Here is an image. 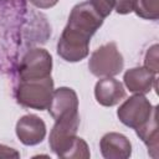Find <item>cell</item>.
<instances>
[{
	"instance_id": "1",
	"label": "cell",
	"mask_w": 159,
	"mask_h": 159,
	"mask_svg": "<svg viewBox=\"0 0 159 159\" xmlns=\"http://www.w3.org/2000/svg\"><path fill=\"white\" fill-rule=\"evenodd\" d=\"M53 93L51 76L35 80H20L16 87V101L20 106L36 111L47 109Z\"/></svg>"
},
{
	"instance_id": "2",
	"label": "cell",
	"mask_w": 159,
	"mask_h": 159,
	"mask_svg": "<svg viewBox=\"0 0 159 159\" xmlns=\"http://www.w3.org/2000/svg\"><path fill=\"white\" fill-rule=\"evenodd\" d=\"M123 66V56L114 42L99 46L88 60L89 72L99 78L117 76L122 72Z\"/></svg>"
},
{
	"instance_id": "3",
	"label": "cell",
	"mask_w": 159,
	"mask_h": 159,
	"mask_svg": "<svg viewBox=\"0 0 159 159\" xmlns=\"http://www.w3.org/2000/svg\"><path fill=\"white\" fill-rule=\"evenodd\" d=\"M55 125L51 129L48 144L51 150L60 158L67 157L68 152L71 150L76 138H77V130L80 125V116L73 114L65 118H61L58 120H55Z\"/></svg>"
},
{
	"instance_id": "4",
	"label": "cell",
	"mask_w": 159,
	"mask_h": 159,
	"mask_svg": "<svg viewBox=\"0 0 159 159\" xmlns=\"http://www.w3.org/2000/svg\"><path fill=\"white\" fill-rule=\"evenodd\" d=\"M154 108L144 94L134 93L119 106L117 116L124 125L137 129L150 118Z\"/></svg>"
},
{
	"instance_id": "5",
	"label": "cell",
	"mask_w": 159,
	"mask_h": 159,
	"mask_svg": "<svg viewBox=\"0 0 159 159\" xmlns=\"http://www.w3.org/2000/svg\"><path fill=\"white\" fill-rule=\"evenodd\" d=\"M103 20L104 19H102L96 12L89 1H83L81 4H77L72 9L66 29L77 32L87 39H91L94 32L102 26Z\"/></svg>"
},
{
	"instance_id": "6",
	"label": "cell",
	"mask_w": 159,
	"mask_h": 159,
	"mask_svg": "<svg viewBox=\"0 0 159 159\" xmlns=\"http://www.w3.org/2000/svg\"><path fill=\"white\" fill-rule=\"evenodd\" d=\"M52 57L45 48L35 47L29 50L19 66L20 80H35L51 76Z\"/></svg>"
},
{
	"instance_id": "7",
	"label": "cell",
	"mask_w": 159,
	"mask_h": 159,
	"mask_svg": "<svg viewBox=\"0 0 159 159\" xmlns=\"http://www.w3.org/2000/svg\"><path fill=\"white\" fill-rule=\"evenodd\" d=\"M89 41L91 39L65 27L57 42V53L67 62H78L88 56Z\"/></svg>"
},
{
	"instance_id": "8",
	"label": "cell",
	"mask_w": 159,
	"mask_h": 159,
	"mask_svg": "<svg viewBox=\"0 0 159 159\" xmlns=\"http://www.w3.org/2000/svg\"><path fill=\"white\" fill-rule=\"evenodd\" d=\"M48 112L55 120L78 113L77 93L70 87H60L53 89L52 98L48 106Z\"/></svg>"
},
{
	"instance_id": "9",
	"label": "cell",
	"mask_w": 159,
	"mask_h": 159,
	"mask_svg": "<svg viewBox=\"0 0 159 159\" xmlns=\"http://www.w3.org/2000/svg\"><path fill=\"white\" fill-rule=\"evenodd\" d=\"M15 132L22 144L36 145L45 139L46 124L40 117L35 114H26L17 120Z\"/></svg>"
},
{
	"instance_id": "10",
	"label": "cell",
	"mask_w": 159,
	"mask_h": 159,
	"mask_svg": "<svg viewBox=\"0 0 159 159\" xmlns=\"http://www.w3.org/2000/svg\"><path fill=\"white\" fill-rule=\"evenodd\" d=\"M99 149L106 159H127L132 155V144L129 139L116 132H109L102 137Z\"/></svg>"
},
{
	"instance_id": "11",
	"label": "cell",
	"mask_w": 159,
	"mask_h": 159,
	"mask_svg": "<svg viewBox=\"0 0 159 159\" xmlns=\"http://www.w3.org/2000/svg\"><path fill=\"white\" fill-rule=\"evenodd\" d=\"M94 97L101 106L113 107L125 97V89L118 80L103 77L94 86Z\"/></svg>"
},
{
	"instance_id": "12",
	"label": "cell",
	"mask_w": 159,
	"mask_h": 159,
	"mask_svg": "<svg viewBox=\"0 0 159 159\" xmlns=\"http://www.w3.org/2000/svg\"><path fill=\"white\" fill-rule=\"evenodd\" d=\"M157 75L150 72L145 67H133L127 70L123 76V82L132 93L145 94L152 91L153 84H155Z\"/></svg>"
},
{
	"instance_id": "13",
	"label": "cell",
	"mask_w": 159,
	"mask_h": 159,
	"mask_svg": "<svg viewBox=\"0 0 159 159\" xmlns=\"http://www.w3.org/2000/svg\"><path fill=\"white\" fill-rule=\"evenodd\" d=\"M158 108L155 107L150 118L140 127H138L135 129L137 135L143 140V143L147 145L149 154L153 158H158V148H159V134H158V122H157V117H158Z\"/></svg>"
},
{
	"instance_id": "14",
	"label": "cell",
	"mask_w": 159,
	"mask_h": 159,
	"mask_svg": "<svg viewBox=\"0 0 159 159\" xmlns=\"http://www.w3.org/2000/svg\"><path fill=\"white\" fill-rule=\"evenodd\" d=\"M134 12L145 20H157L159 17V0H137Z\"/></svg>"
},
{
	"instance_id": "15",
	"label": "cell",
	"mask_w": 159,
	"mask_h": 159,
	"mask_svg": "<svg viewBox=\"0 0 159 159\" xmlns=\"http://www.w3.org/2000/svg\"><path fill=\"white\" fill-rule=\"evenodd\" d=\"M89 157H91V153H89V148L87 143L82 138L77 137L66 159H88Z\"/></svg>"
},
{
	"instance_id": "16",
	"label": "cell",
	"mask_w": 159,
	"mask_h": 159,
	"mask_svg": "<svg viewBox=\"0 0 159 159\" xmlns=\"http://www.w3.org/2000/svg\"><path fill=\"white\" fill-rule=\"evenodd\" d=\"M88 1L102 19H106L116 6V0H88Z\"/></svg>"
},
{
	"instance_id": "17",
	"label": "cell",
	"mask_w": 159,
	"mask_h": 159,
	"mask_svg": "<svg viewBox=\"0 0 159 159\" xmlns=\"http://www.w3.org/2000/svg\"><path fill=\"white\" fill-rule=\"evenodd\" d=\"M158 45H153L148 48L144 57V67L148 68L153 73H158Z\"/></svg>"
},
{
	"instance_id": "18",
	"label": "cell",
	"mask_w": 159,
	"mask_h": 159,
	"mask_svg": "<svg viewBox=\"0 0 159 159\" xmlns=\"http://www.w3.org/2000/svg\"><path fill=\"white\" fill-rule=\"evenodd\" d=\"M137 0H116V11L120 15L129 14L134 11Z\"/></svg>"
},
{
	"instance_id": "19",
	"label": "cell",
	"mask_w": 159,
	"mask_h": 159,
	"mask_svg": "<svg viewBox=\"0 0 159 159\" xmlns=\"http://www.w3.org/2000/svg\"><path fill=\"white\" fill-rule=\"evenodd\" d=\"M0 158H20V153L14 148L0 144Z\"/></svg>"
},
{
	"instance_id": "20",
	"label": "cell",
	"mask_w": 159,
	"mask_h": 159,
	"mask_svg": "<svg viewBox=\"0 0 159 159\" xmlns=\"http://www.w3.org/2000/svg\"><path fill=\"white\" fill-rule=\"evenodd\" d=\"M29 1L39 9H50L58 2V0H29Z\"/></svg>"
}]
</instances>
